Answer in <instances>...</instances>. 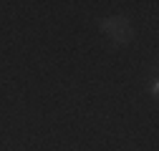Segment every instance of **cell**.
<instances>
[{
    "mask_svg": "<svg viewBox=\"0 0 159 151\" xmlns=\"http://www.w3.org/2000/svg\"><path fill=\"white\" fill-rule=\"evenodd\" d=\"M101 30H106L116 43H124V41L131 38V30H129L126 18H106V20H101Z\"/></svg>",
    "mask_w": 159,
    "mask_h": 151,
    "instance_id": "1",
    "label": "cell"
}]
</instances>
